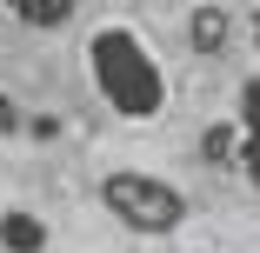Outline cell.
Wrapping results in <instances>:
<instances>
[{
	"label": "cell",
	"mask_w": 260,
	"mask_h": 253,
	"mask_svg": "<svg viewBox=\"0 0 260 253\" xmlns=\"http://www.w3.org/2000/svg\"><path fill=\"white\" fill-rule=\"evenodd\" d=\"M87 74H93L100 100H107L120 120H153L167 107V74H160L153 47L134 27H100L87 40Z\"/></svg>",
	"instance_id": "1"
},
{
	"label": "cell",
	"mask_w": 260,
	"mask_h": 253,
	"mask_svg": "<svg viewBox=\"0 0 260 253\" xmlns=\"http://www.w3.org/2000/svg\"><path fill=\"white\" fill-rule=\"evenodd\" d=\"M100 200H107V213H114L120 227H134V233H147V240H160V233H174V227L187 220L180 187L153 180V173H107V180H100Z\"/></svg>",
	"instance_id": "2"
},
{
	"label": "cell",
	"mask_w": 260,
	"mask_h": 253,
	"mask_svg": "<svg viewBox=\"0 0 260 253\" xmlns=\"http://www.w3.org/2000/svg\"><path fill=\"white\" fill-rule=\"evenodd\" d=\"M234 140H240L247 180L260 187V80H240V127H234Z\"/></svg>",
	"instance_id": "3"
},
{
	"label": "cell",
	"mask_w": 260,
	"mask_h": 253,
	"mask_svg": "<svg viewBox=\"0 0 260 253\" xmlns=\"http://www.w3.org/2000/svg\"><path fill=\"white\" fill-rule=\"evenodd\" d=\"M0 246L7 253H47V220L27 207H7L0 213Z\"/></svg>",
	"instance_id": "4"
},
{
	"label": "cell",
	"mask_w": 260,
	"mask_h": 253,
	"mask_svg": "<svg viewBox=\"0 0 260 253\" xmlns=\"http://www.w3.org/2000/svg\"><path fill=\"white\" fill-rule=\"evenodd\" d=\"M187 33H193L200 54H220V47H227V14H220V7H200V14L187 20Z\"/></svg>",
	"instance_id": "5"
},
{
	"label": "cell",
	"mask_w": 260,
	"mask_h": 253,
	"mask_svg": "<svg viewBox=\"0 0 260 253\" xmlns=\"http://www.w3.org/2000/svg\"><path fill=\"white\" fill-rule=\"evenodd\" d=\"M0 7H14L27 27H60V20L74 14V0H0Z\"/></svg>",
	"instance_id": "6"
},
{
	"label": "cell",
	"mask_w": 260,
	"mask_h": 253,
	"mask_svg": "<svg viewBox=\"0 0 260 253\" xmlns=\"http://www.w3.org/2000/svg\"><path fill=\"white\" fill-rule=\"evenodd\" d=\"M200 154L214 160V167H227V160L240 154V140H234V127H227V120H220V127H207V147H200Z\"/></svg>",
	"instance_id": "7"
},
{
	"label": "cell",
	"mask_w": 260,
	"mask_h": 253,
	"mask_svg": "<svg viewBox=\"0 0 260 253\" xmlns=\"http://www.w3.org/2000/svg\"><path fill=\"white\" fill-rule=\"evenodd\" d=\"M247 33H253V47H260V7H253V20H247Z\"/></svg>",
	"instance_id": "8"
}]
</instances>
